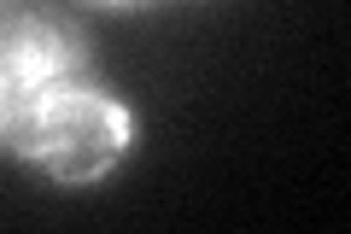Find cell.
Wrapping results in <instances>:
<instances>
[{"label":"cell","instance_id":"1","mask_svg":"<svg viewBox=\"0 0 351 234\" xmlns=\"http://www.w3.org/2000/svg\"><path fill=\"white\" fill-rule=\"evenodd\" d=\"M0 147L59 187H94L129 159L135 111L112 94L82 30L41 6H0Z\"/></svg>","mask_w":351,"mask_h":234},{"label":"cell","instance_id":"2","mask_svg":"<svg viewBox=\"0 0 351 234\" xmlns=\"http://www.w3.org/2000/svg\"><path fill=\"white\" fill-rule=\"evenodd\" d=\"M88 6H112V12H129V6H158V0H88Z\"/></svg>","mask_w":351,"mask_h":234}]
</instances>
